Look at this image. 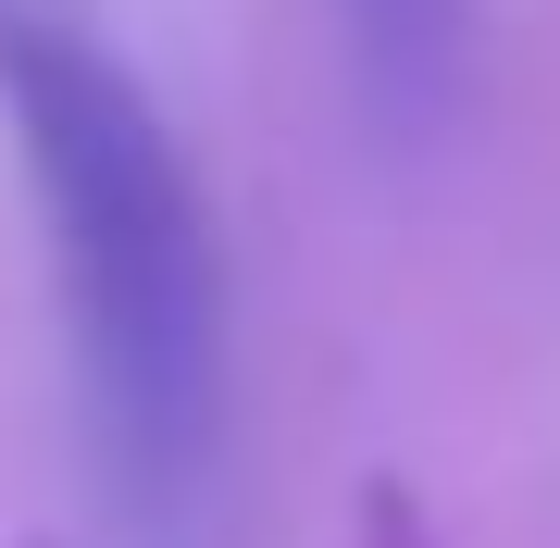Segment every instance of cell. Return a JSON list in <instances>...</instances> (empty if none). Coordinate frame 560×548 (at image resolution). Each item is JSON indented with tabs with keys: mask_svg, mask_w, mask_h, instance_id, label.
<instances>
[{
	"mask_svg": "<svg viewBox=\"0 0 560 548\" xmlns=\"http://www.w3.org/2000/svg\"><path fill=\"white\" fill-rule=\"evenodd\" d=\"M0 125L38 187L101 462L150 524H187L224 462V249L101 0H0Z\"/></svg>",
	"mask_w": 560,
	"mask_h": 548,
	"instance_id": "obj_1",
	"label": "cell"
},
{
	"mask_svg": "<svg viewBox=\"0 0 560 548\" xmlns=\"http://www.w3.org/2000/svg\"><path fill=\"white\" fill-rule=\"evenodd\" d=\"M349 88L374 101L386 138H436L474 75V0H337Z\"/></svg>",
	"mask_w": 560,
	"mask_h": 548,
	"instance_id": "obj_2",
	"label": "cell"
}]
</instances>
